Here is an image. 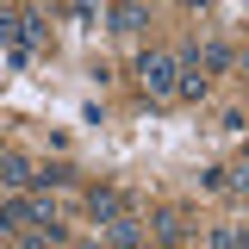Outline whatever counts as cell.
<instances>
[{
    "instance_id": "obj_1",
    "label": "cell",
    "mask_w": 249,
    "mask_h": 249,
    "mask_svg": "<svg viewBox=\"0 0 249 249\" xmlns=\"http://www.w3.org/2000/svg\"><path fill=\"white\" fill-rule=\"evenodd\" d=\"M137 81H143V93H150V100H168V93H175V81H181V62L168 56V50H143Z\"/></svg>"
},
{
    "instance_id": "obj_2",
    "label": "cell",
    "mask_w": 249,
    "mask_h": 249,
    "mask_svg": "<svg viewBox=\"0 0 249 249\" xmlns=\"http://www.w3.org/2000/svg\"><path fill=\"white\" fill-rule=\"evenodd\" d=\"M131 206H124V193H112V187H93L88 193V218L93 224H112V218H124Z\"/></svg>"
},
{
    "instance_id": "obj_3",
    "label": "cell",
    "mask_w": 249,
    "mask_h": 249,
    "mask_svg": "<svg viewBox=\"0 0 249 249\" xmlns=\"http://www.w3.org/2000/svg\"><path fill=\"white\" fill-rule=\"evenodd\" d=\"M106 237H112V249H143V218H137V212L112 218V224H106Z\"/></svg>"
},
{
    "instance_id": "obj_4",
    "label": "cell",
    "mask_w": 249,
    "mask_h": 249,
    "mask_svg": "<svg viewBox=\"0 0 249 249\" xmlns=\"http://www.w3.org/2000/svg\"><path fill=\"white\" fill-rule=\"evenodd\" d=\"M0 181H6V187H31V181H37V168H31V156L6 150V156H0Z\"/></svg>"
},
{
    "instance_id": "obj_5",
    "label": "cell",
    "mask_w": 249,
    "mask_h": 249,
    "mask_svg": "<svg viewBox=\"0 0 249 249\" xmlns=\"http://www.w3.org/2000/svg\"><path fill=\"white\" fill-rule=\"evenodd\" d=\"M106 25H112V31H143V25H150V6L124 0V6H112V13H106Z\"/></svg>"
},
{
    "instance_id": "obj_6",
    "label": "cell",
    "mask_w": 249,
    "mask_h": 249,
    "mask_svg": "<svg viewBox=\"0 0 249 249\" xmlns=\"http://www.w3.org/2000/svg\"><path fill=\"white\" fill-rule=\"evenodd\" d=\"M150 231L162 237V243H181V237H187V212H175V206H162V212L150 218Z\"/></svg>"
},
{
    "instance_id": "obj_7",
    "label": "cell",
    "mask_w": 249,
    "mask_h": 249,
    "mask_svg": "<svg viewBox=\"0 0 249 249\" xmlns=\"http://www.w3.org/2000/svg\"><path fill=\"white\" fill-rule=\"evenodd\" d=\"M0 231H19V237H25L31 231V199H6V206H0Z\"/></svg>"
},
{
    "instance_id": "obj_8",
    "label": "cell",
    "mask_w": 249,
    "mask_h": 249,
    "mask_svg": "<svg viewBox=\"0 0 249 249\" xmlns=\"http://www.w3.org/2000/svg\"><path fill=\"white\" fill-rule=\"evenodd\" d=\"M19 25H25V13L0 6V50H13V44H19Z\"/></svg>"
},
{
    "instance_id": "obj_9",
    "label": "cell",
    "mask_w": 249,
    "mask_h": 249,
    "mask_svg": "<svg viewBox=\"0 0 249 249\" xmlns=\"http://www.w3.org/2000/svg\"><path fill=\"white\" fill-rule=\"evenodd\" d=\"M175 93H181V100H206V75H199V69H181Z\"/></svg>"
},
{
    "instance_id": "obj_10",
    "label": "cell",
    "mask_w": 249,
    "mask_h": 249,
    "mask_svg": "<svg viewBox=\"0 0 249 249\" xmlns=\"http://www.w3.org/2000/svg\"><path fill=\"white\" fill-rule=\"evenodd\" d=\"M199 187H206V193H224V187H231V168H206Z\"/></svg>"
},
{
    "instance_id": "obj_11",
    "label": "cell",
    "mask_w": 249,
    "mask_h": 249,
    "mask_svg": "<svg viewBox=\"0 0 249 249\" xmlns=\"http://www.w3.org/2000/svg\"><path fill=\"white\" fill-rule=\"evenodd\" d=\"M19 249H50V237H44V231H25V237H19Z\"/></svg>"
},
{
    "instance_id": "obj_12",
    "label": "cell",
    "mask_w": 249,
    "mask_h": 249,
    "mask_svg": "<svg viewBox=\"0 0 249 249\" xmlns=\"http://www.w3.org/2000/svg\"><path fill=\"white\" fill-rule=\"evenodd\" d=\"M231 187H237V193H249V168H231Z\"/></svg>"
},
{
    "instance_id": "obj_13",
    "label": "cell",
    "mask_w": 249,
    "mask_h": 249,
    "mask_svg": "<svg viewBox=\"0 0 249 249\" xmlns=\"http://www.w3.org/2000/svg\"><path fill=\"white\" fill-rule=\"evenodd\" d=\"M237 249H249V224H243V231H237Z\"/></svg>"
},
{
    "instance_id": "obj_14",
    "label": "cell",
    "mask_w": 249,
    "mask_h": 249,
    "mask_svg": "<svg viewBox=\"0 0 249 249\" xmlns=\"http://www.w3.org/2000/svg\"><path fill=\"white\" fill-rule=\"evenodd\" d=\"M237 168H249V137H243V162H237Z\"/></svg>"
},
{
    "instance_id": "obj_15",
    "label": "cell",
    "mask_w": 249,
    "mask_h": 249,
    "mask_svg": "<svg viewBox=\"0 0 249 249\" xmlns=\"http://www.w3.org/2000/svg\"><path fill=\"white\" fill-rule=\"evenodd\" d=\"M81 249H106V243H81Z\"/></svg>"
},
{
    "instance_id": "obj_16",
    "label": "cell",
    "mask_w": 249,
    "mask_h": 249,
    "mask_svg": "<svg viewBox=\"0 0 249 249\" xmlns=\"http://www.w3.org/2000/svg\"><path fill=\"white\" fill-rule=\"evenodd\" d=\"M237 62H249V50H243V56H237Z\"/></svg>"
},
{
    "instance_id": "obj_17",
    "label": "cell",
    "mask_w": 249,
    "mask_h": 249,
    "mask_svg": "<svg viewBox=\"0 0 249 249\" xmlns=\"http://www.w3.org/2000/svg\"><path fill=\"white\" fill-rule=\"evenodd\" d=\"M0 156H6V150H0Z\"/></svg>"
}]
</instances>
